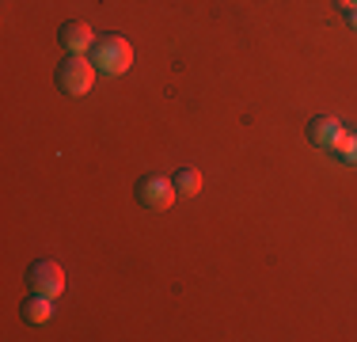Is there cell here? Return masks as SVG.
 <instances>
[{
	"label": "cell",
	"mask_w": 357,
	"mask_h": 342,
	"mask_svg": "<svg viewBox=\"0 0 357 342\" xmlns=\"http://www.w3.org/2000/svg\"><path fill=\"white\" fill-rule=\"evenodd\" d=\"M91 61H96L99 73L107 76H122L126 68L133 65V46L122 38V34H103V38H96V46H91Z\"/></svg>",
	"instance_id": "6da1fadb"
},
{
	"label": "cell",
	"mask_w": 357,
	"mask_h": 342,
	"mask_svg": "<svg viewBox=\"0 0 357 342\" xmlns=\"http://www.w3.org/2000/svg\"><path fill=\"white\" fill-rule=\"evenodd\" d=\"M27 285L35 289V293L61 297L65 293V270H61V262H54V259L31 262V267H27Z\"/></svg>",
	"instance_id": "3957f363"
},
{
	"label": "cell",
	"mask_w": 357,
	"mask_h": 342,
	"mask_svg": "<svg viewBox=\"0 0 357 342\" xmlns=\"http://www.w3.org/2000/svg\"><path fill=\"white\" fill-rule=\"evenodd\" d=\"M57 46H61L65 54H91L96 31H91L84 20H69V23H61V31H57Z\"/></svg>",
	"instance_id": "8992f818"
},
{
	"label": "cell",
	"mask_w": 357,
	"mask_h": 342,
	"mask_svg": "<svg viewBox=\"0 0 357 342\" xmlns=\"http://www.w3.org/2000/svg\"><path fill=\"white\" fill-rule=\"evenodd\" d=\"M338 4H342V12H346V8H357V0H338Z\"/></svg>",
	"instance_id": "8fae6325"
},
{
	"label": "cell",
	"mask_w": 357,
	"mask_h": 342,
	"mask_svg": "<svg viewBox=\"0 0 357 342\" xmlns=\"http://www.w3.org/2000/svg\"><path fill=\"white\" fill-rule=\"evenodd\" d=\"M96 61L88 54H69L61 65H57V88L65 96H88L91 84H96Z\"/></svg>",
	"instance_id": "7a4b0ae2"
},
{
	"label": "cell",
	"mask_w": 357,
	"mask_h": 342,
	"mask_svg": "<svg viewBox=\"0 0 357 342\" xmlns=\"http://www.w3.org/2000/svg\"><path fill=\"white\" fill-rule=\"evenodd\" d=\"M54 301H57V297H46V293H35V289H31V297H23V304H20L23 320H27V323L54 320Z\"/></svg>",
	"instance_id": "52a82bcc"
},
{
	"label": "cell",
	"mask_w": 357,
	"mask_h": 342,
	"mask_svg": "<svg viewBox=\"0 0 357 342\" xmlns=\"http://www.w3.org/2000/svg\"><path fill=\"white\" fill-rule=\"evenodd\" d=\"M338 156H342L350 168H357V133L346 137V144H342V152H338Z\"/></svg>",
	"instance_id": "9c48e42d"
},
{
	"label": "cell",
	"mask_w": 357,
	"mask_h": 342,
	"mask_svg": "<svg viewBox=\"0 0 357 342\" xmlns=\"http://www.w3.org/2000/svg\"><path fill=\"white\" fill-rule=\"evenodd\" d=\"M346 137H350V130H342V122H335V118L319 114L308 122V141L316 144V149H327V152H342Z\"/></svg>",
	"instance_id": "5b68a950"
},
{
	"label": "cell",
	"mask_w": 357,
	"mask_h": 342,
	"mask_svg": "<svg viewBox=\"0 0 357 342\" xmlns=\"http://www.w3.org/2000/svg\"><path fill=\"white\" fill-rule=\"evenodd\" d=\"M172 183H175V194H178V198H194V194L202 191V183H206V179H202L198 168H178L175 175H172Z\"/></svg>",
	"instance_id": "ba28073f"
},
{
	"label": "cell",
	"mask_w": 357,
	"mask_h": 342,
	"mask_svg": "<svg viewBox=\"0 0 357 342\" xmlns=\"http://www.w3.org/2000/svg\"><path fill=\"white\" fill-rule=\"evenodd\" d=\"M137 202L141 205H149V209H167L178 194H175V183L167 175H144V179H137Z\"/></svg>",
	"instance_id": "277c9868"
},
{
	"label": "cell",
	"mask_w": 357,
	"mask_h": 342,
	"mask_svg": "<svg viewBox=\"0 0 357 342\" xmlns=\"http://www.w3.org/2000/svg\"><path fill=\"white\" fill-rule=\"evenodd\" d=\"M346 23H350V27L357 31V8H346Z\"/></svg>",
	"instance_id": "30bf717a"
}]
</instances>
